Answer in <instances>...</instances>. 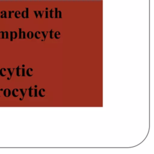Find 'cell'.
<instances>
[{
    "label": "cell",
    "instance_id": "7a4b0ae2",
    "mask_svg": "<svg viewBox=\"0 0 154 154\" xmlns=\"http://www.w3.org/2000/svg\"><path fill=\"white\" fill-rule=\"evenodd\" d=\"M31 90H32V88H31V87L29 88V96H30V97H31L32 96V95H31Z\"/></svg>",
    "mask_w": 154,
    "mask_h": 154
},
{
    "label": "cell",
    "instance_id": "8992f818",
    "mask_svg": "<svg viewBox=\"0 0 154 154\" xmlns=\"http://www.w3.org/2000/svg\"><path fill=\"white\" fill-rule=\"evenodd\" d=\"M8 70L9 71V73H10V77H11V75H12V74H13V72H11V69H8Z\"/></svg>",
    "mask_w": 154,
    "mask_h": 154
},
{
    "label": "cell",
    "instance_id": "277c9868",
    "mask_svg": "<svg viewBox=\"0 0 154 154\" xmlns=\"http://www.w3.org/2000/svg\"><path fill=\"white\" fill-rule=\"evenodd\" d=\"M19 67H18L17 68V76H20V75L19 74Z\"/></svg>",
    "mask_w": 154,
    "mask_h": 154
},
{
    "label": "cell",
    "instance_id": "3957f363",
    "mask_svg": "<svg viewBox=\"0 0 154 154\" xmlns=\"http://www.w3.org/2000/svg\"><path fill=\"white\" fill-rule=\"evenodd\" d=\"M20 90L21 91V93H22V96H23V97H24V96H25V92H23V89H20Z\"/></svg>",
    "mask_w": 154,
    "mask_h": 154
},
{
    "label": "cell",
    "instance_id": "5b68a950",
    "mask_svg": "<svg viewBox=\"0 0 154 154\" xmlns=\"http://www.w3.org/2000/svg\"><path fill=\"white\" fill-rule=\"evenodd\" d=\"M22 76H25V69L24 68H22Z\"/></svg>",
    "mask_w": 154,
    "mask_h": 154
},
{
    "label": "cell",
    "instance_id": "6da1fadb",
    "mask_svg": "<svg viewBox=\"0 0 154 154\" xmlns=\"http://www.w3.org/2000/svg\"><path fill=\"white\" fill-rule=\"evenodd\" d=\"M11 94V92H10V90L9 89H5L4 91V95L5 96V97H9L10 95Z\"/></svg>",
    "mask_w": 154,
    "mask_h": 154
},
{
    "label": "cell",
    "instance_id": "52a82bcc",
    "mask_svg": "<svg viewBox=\"0 0 154 154\" xmlns=\"http://www.w3.org/2000/svg\"><path fill=\"white\" fill-rule=\"evenodd\" d=\"M34 91H35V95H34V96L37 97V89H35Z\"/></svg>",
    "mask_w": 154,
    "mask_h": 154
}]
</instances>
